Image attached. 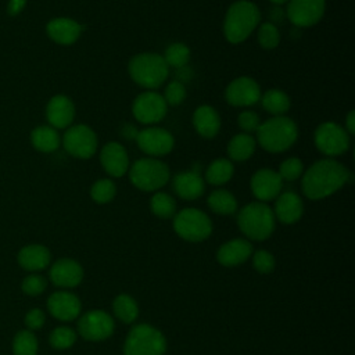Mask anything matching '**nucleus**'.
<instances>
[{"label": "nucleus", "mask_w": 355, "mask_h": 355, "mask_svg": "<svg viewBox=\"0 0 355 355\" xmlns=\"http://www.w3.org/2000/svg\"><path fill=\"white\" fill-rule=\"evenodd\" d=\"M351 172L338 161L324 158L313 162L301 180L302 193L311 200L326 198L348 183Z\"/></svg>", "instance_id": "f257e3e1"}, {"label": "nucleus", "mask_w": 355, "mask_h": 355, "mask_svg": "<svg viewBox=\"0 0 355 355\" xmlns=\"http://www.w3.org/2000/svg\"><path fill=\"white\" fill-rule=\"evenodd\" d=\"M261 21V11L250 0L232 3L225 14L223 35L229 43L239 44L248 39Z\"/></svg>", "instance_id": "f03ea898"}, {"label": "nucleus", "mask_w": 355, "mask_h": 355, "mask_svg": "<svg viewBox=\"0 0 355 355\" xmlns=\"http://www.w3.org/2000/svg\"><path fill=\"white\" fill-rule=\"evenodd\" d=\"M255 133L263 150L268 153H283L297 141L298 128L291 118L280 115L261 122Z\"/></svg>", "instance_id": "7ed1b4c3"}, {"label": "nucleus", "mask_w": 355, "mask_h": 355, "mask_svg": "<svg viewBox=\"0 0 355 355\" xmlns=\"http://www.w3.org/2000/svg\"><path fill=\"white\" fill-rule=\"evenodd\" d=\"M128 72L135 83L144 89L153 90L159 87L166 80L169 67L161 54L140 53L130 58Z\"/></svg>", "instance_id": "20e7f679"}, {"label": "nucleus", "mask_w": 355, "mask_h": 355, "mask_svg": "<svg viewBox=\"0 0 355 355\" xmlns=\"http://www.w3.org/2000/svg\"><path fill=\"white\" fill-rule=\"evenodd\" d=\"M275 220L273 209L261 201L247 204L237 215V225L240 230L248 239L257 241H262L273 233Z\"/></svg>", "instance_id": "39448f33"}, {"label": "nucleus", "mask_w": 355, "mask_h": 355, "mask_svg": "<svg viewBox=\"0 0 355 355\" xmlns=\"http://www.w3.org/2000/svg\"><path fill=\"white\" fill-rule=\"evenodd\" d=\"M128 175L139 190L155 191L168 183L171 172L168 165L159 159L140 158L129 166Z\"/></svg>", "instance_id": "423d86ee"}, {"label": "nucleus", "mask_w": 355, "mask_h": 355, "mask_svg": "<svg viewBox=\"0 0 355 355\" xmlns=\"http://www.w3.org/2000/svg\"><path fill=\"white\" fill-rule=\"evenodd\" d=\"M166 341L164 334L150 324H136L128 334L123 355H164Z\"/></svg>", "instance_id": "0eeeda50"}, {"label": "nucleus", "mask_w": 355, "mask_h": 355, "mask_svg": "<svg viewBox=\"0 0 355 355\" xmlns=\"http://www.w3.org/2000/svg\"><path fill=\"white\" fill-rule=\"evenodd\" d=\"M173 230L183 240L197 243L212 233V222L205 212L197 208H184L175 214Z\"/></svg>", "instance_id": "6e6552de"}, {"label": "nucleus", "mask_w": 355, "mask_h": 355, "mask_svg": "<svg viewBox=\"0 0 355 355\" xmlns=\"http://www.w3.org/2000/svg\"><path fill=\"white\" fill-rule=\"evenodd\" d=\"M313 141L316 148L327 155L337 157L349 148V135L336 122H323L315 129Z\"/></svg>", "instance_id": "1a4fd4ad"}, {"label": "nucleus", "mask_w": 355, "mask_h": 355, "mask_svg": "<svg viewBox=\"0 0 355 355\" xmlns=\"http://www.w3.org/2000/svg\"><path fill=\"white\" fill-rule=\"evenodd\" d=\"M62 146L72 157L87 159L97 151V136L87 125H73L64 133Z\"/></svg>", "instance_id": "9d476101"}, {"label": "nucleus", "mask_w": 355, "mask_h": 355, "mask_svg": "<svg viewBox=\"0 0 355 355\" xmlns=\"http://www.w3.org/2000/svg\"><path fill=\"white\" fill-rule=\"evenodd\" d=\"M168 105L162 97L153 90L143 92L136 96L132 103V112L136 121L144 125H153L164 119L166 115Z\"/></svg>", "instance_id": "9b49d317"}, {"label": "nucleus", "mask_w": 355, "mask_h": 355, "mask_svg": "<svg viewBox=\"0 0 355 355\" xmlns=\"http://www.w3.org/2000/svg\"><path fill=\"white\" fill-rule=\"evenodd\" d=\"M286 18L297 28L316 25L324 14L326 0H288Z\"/></svg>", "instance_id": "f8f14e48"}, {"label": "nucleus", "mask_w": 355, "mask_h": 355, "mask_svg": "<svg viewBox=\"0 0 355 355\" xmlns=\"http://www.w3.org/2000/svg\"><path fill=\"white\" fill-rule=\"evenodd\" d=\"M135 140L137 143V147L151 157L166 155L172 151L175 146V139L171 132L155 126L139 130Z\"/></svg>", "instance_id": "ddd939ff"}, {"label": "nucleus", "mask_w": 355, "mask_h": 355, "mask_svg": "<svg viewBox=\"0 0 355 355\" xmlns=\"http://www.w3.org/2000/svg\"><path fill=\"white\" fill-rule=\"evenodd\" d=\"M112 318L100 309H93L85 313L78 322V331L85 340L100 341L108 338L114 331Z\"/></svg>", "instance_id": "4468645a"}, {"label": "nucleus", "mask_w": 355, "mask_h": 355, "mask_svg": "<svg viewBox=\"0 0 355 355\" xmlns=\"http://www.w3.org/2000/svg\"><path fill=\"white\" fill-rule=\"evenodd\" d=\"M261 87L258 82L250 76H240L233 79L226 90L225 98L233 107H250L261 98Z\"/></svg>", "instance_id": "2eb2a0df"}, {"label": "nucleus", "mask_w": 355, "mask_h": 355, "mask_svg": "<svg viewBox=\"0 0 355 355\" xmlns=\"http://www.w3.org/2000/svg\"><path fill=\"white\" fill-rule=\"evenodd\" d=\"M250 187L255 198H258L261 202H265L275 200L280 194L283 189V180L276 171L262 168L251 176Z\"/></svg>", "instance_id": "dca6fc26"}, {"label": "nucleus", "mask_w": 355, "mask_h": 355, "mask_svg": "<svg viewBox=\"0 0 355 355\" xmlns=\"http://www.w3.org/2000/svg\"><path fill=\"white\" fill-rule=\"evenodd\" d=\"M103 169L112 178H121L129 171V155L125 147L118 141H110L100 151Z\"/></svg>", "instance_id": "f3484780"}, {"label": "nucleus", "mask_w": 355, "mask_h": 355, "mask_svg": "<svg viewBox=\"0 0 355 355\" xmlns=\"http://www.w3.org/2000/svg\"><path fill=\"white\" fill-rule=\"evenodd\" d=\"M46 116L50 126L54 129L69 128L75 118V105L69 97L57 94L47 103Z\"/></svg>", "instance_id": "a211bd4d"}, {"label": "nucleus", "mask_w": 355, "mask_h": 355, "mask_svg": "<svg viewBox=\"0 0 355 355\" xmlns=\"http://www.w3.org/2000/svg\"><path fill=\"white\" fill-rule=\"evenodd\" d=\"M50 313L60 320H73L80 313L79 298L68 291H57L47 301Z\"/></svg>", "instance_id": "6ab92c4d"}, {"label": "nucleus", "mask_w": 355, "mask_h": 355, "mask_svg": "<svg viewBox=\"0 0 355 355\" xmlns=\"http://www.w3.org/2000/svg\"><path fill=\"white\" fill-rule=\"evenodd\" d=\"M82 31H83V26L79 22L65 17L54 18L46 26V32L49 37L53 42L64 46L75 43L79 39Z\"/></svg>", "instance_id": "aec40b11"}, {"label": "nucleus", "mask_w": 355, "mask_h": 355, "mask_svg": "<svg viewBox=\"0 0 355 355\" xmlns=\"http://www.w3.org/2000/svg\"><path fill=\"white\" fill-rule=\"evenodd\" d=\"M302 212H304L302 200L294 191L280 193L276 197L273 214H275V218H277L284 225L295 223L297 220L301 219Z\"/></svg>", "instance_id": "412c9836"}, {"label": "nucleus", "mask_w": 355, "mask_h": 355, "mask_svg": "<svg viewBox=\"0 0 355 355\" xmlns=\"http://www.w3.org/2000/svg\"><path fill=\"white\" fill-rule=\"evenodd\" d=\"M50 279L60 287H75L83 279L82 266L73 259H60L50 269Z\"/></svg>", "instance_id": "4be33fe9"}, {"label": "nucleus", "mask_w": 355, "mask_h": 355, "mask_svg": "<svg viewBox=\"0 0 355 355\" xmlns=\"http://www.w3.org/2000/svg\"><path fill=\"white\" fill-rule=\"evenodd\" d=\"M252 254V245L244 239H234L225 243L216 252V259L223 266H237Z\"/></svg>", "instance_id": "5701e85b"}, {"label": "nucleus", "mask_w": 355, "mask_h": 355, "mask_svg": "<svg viewBox=\"0 0 355 355\" xmlns=\"http://www.w3.org/2000/svg\"><path fill=\"white\" fill-rule=\"evenodd\" d=\"M193 126L204 139H214L220 129V118L218 111L208 105H200L193 112Z\"/></svg>", "instance_id": "b1692460"}, {"label": "nucleus", "mask_w": 355, "mask_h": 355, "mask_svg": "<svg viewBox=\"0 0 355 355\" xmlns=\"http://www.w3.org/2000/svg\"><path fill=\"white\" fill-rule=\"evenodd\" d=\"M173 190L183 200H196L205 191L204 179L193 171H184L173 178Z\"/></svg>", "instance_id": "393cba45"}, {"label": "nucleus", "mask_w": 355, "mask_h": 355, "mask_svg": "<svg viewBox=\"0 0 355 355\" xmlns=\"http://www.w3.org/2000/svg\"><path fill=\"white\" fill-rule=\"evenodd\" d=\"M50 251L40 244L24 247L18 254L19 265L26 270H40L50 263Z\"/></svg>", "instance_id": "a878e982"}, {"label": "nucleus", "mask_w": 355, "mask_h": 355, "mask_svg": "<svg viewBox=\"0 0 355 355\" xmlns=\"http://www.w3.org/2000/svg\"><path fill=\"white\" fill-rule=\"evenodd\" d=\"M226 150L230 161H247L255 151V139L248 133H239L229 140Z\"/></svg>", "instance_id": "bb28decb"}, {"label": "nucleus", "mask_w": 355, "mask_h": 355, "mask_svg": "<svg viewBox=\"0 0 355 355\" xmlns=\"http://www.w3.org/2000/svg\"><path fill=\"white\" fill-rule=\"evenodd\" d=\"M31 141L36 150L42 153H53L58 148L61 139L54 128H51L50 125H43L32 130Z\"/></svg>", "instance_id": "cd10ccee"}, {"label": "nucleus", "mask_w": 355, "mask_h": 355, "mask_svg": "<svg viewBox=\"0 0 355 355\" xmlns=\"http://www.w3.org/2000/svg\"><path fill=\"white\" fill-rule=\"evenodd\" d=\"M233 173L234 166L229 158H216L208 165L205 171V180L212 186H222L233 178Z\"/></svg>", "instance_id": "c85d7f7f"}, {"label": "nucleus", "mask_w": 355, "mask_h": 355, "mask_svg": "<svg viewBox=\"0 0 355 355\" xmlns=\"http://www.w3.org/2000/svg\"><path fill=\"white\" fill-rule=\"evenodd\" d=\"M261 104L265 111L275 116H280L290 110V97L279 89H269L261 94Z\"/></svg>", "instance_id": "c756f323"}, {"label": "nucleus", "mask_w": 355, "mask_h": 355, "mask_svg": "<svg viewBox=\"0 0 355 355\" xmlns=\"http://www.w3.org/2000/svg\"><path fill=\"white\" fill-rule=\"evenodd\" d=\"M207 204L211 208V211H214L215 214H219V215H232L237 209L236 197L230 191L223 190V189L214 190L208 196Z\"/></svg>", "instance_id": "7c9ffc66"}, {"label": "nucleus", "mask_w": 355, "mask_h": 355, "mask_svg": "<svg viewBox=\"0 0 355 355\" xmlns=\"http://www.w3.org/2000/svg\"><path fill=\"white\" fill-rule=\"evenodd\" d=\"M112 308H114L115 316L125 323L135 322L139 315V306H137L136 301L128 294H119L114 300Z\"/></svg>", "instance_id": "2f4dec72"}, {"label": "nucleus", "mask_w": 355, "mask_h": 355, "mask_svg": "<svg viewBox=\"0 0 355 355\" xmlns=\"http://www.w3.org/2000/svg\"><path fill=\"white\" fill-rule=\"evenodd\" d=\"M150 209L155 216L169 219L176 214V201L172 196L158 191L150 200Z\"/></svg>", "instance_id": "473e14b6"}, {"label": "nucleus", "mask_w": 355, "mask_h": 355, "mask_svg": "<svg viewBox=\"0 0 355 355\" xmlns=\"http://www.w3.org/2000/svg\"><path fill=\"white\" fill-rule=\"evenodd\" d=\"M162 58L165 60L168 67H173L176 69L183 68L190 60V49L184 43L175 42L165 49Z\"/></svg>", "instance_id": "72a5a7b5"}, {"label": "nucleus", "mask_w": 355, "mask_h": 355, "mask_svg": "<svg viewBox=\"0 0 355 355\" xmlns=\"http://www.w3.org/2000/svg\"><path fill=\"white\" fill-rule=\"evenodd\" d=\"M116 194V186L111 179H98L90 189V197L97 204L110 202Z\"/></svg>", "instance_id": "f704fd0d"}, {"label": "nucleus", "mask_w": 355, "mask_h": 355, "mask_svg": "<svg viewBox=\"0 0 355 355\" xmlns=\"http://www.w3.org/2000/svg\"><path fill=\"white\" fill-rule=\"evenodd\" d=\"M14 355H36L37 352V340L33 333L22 330L17 333L12 341Z\"/></svg>", "instance_id": "c9c22d12"}, {"label": "nucleus", "mask_w": 355, "mask_h": 355, "mask_svg": "<svg viewBox=\"0 0 355 355\" xmlns=\"http://www.w3.org/2000/svg\"><path fill=\"white\" fill-rule=\"evenodd\" d=\"M258 42L265 50H272L280 43V33L276 25L272 22H263L258 26Z\"/></svg>", "instance_id": "e433bc0d"}, {"label": "nucleus", "mask_w": 355, "mask_h": 355, "mask_svg": "<svg viewBox=\"0 0 355 355\" xmlns=\"http://www.w3.org/2000/svg\"><path fill=\"white\" fill-rule=\"evenodd\" d=\"M277 173L282 178V180H287V182L297 180L304 173L302 161L297 157H290L280 164Z\"/></svg>", "instance_id": "4c0bfd02"}, {"label": "nucleus", "mask_w": 355, "mask_h": 355, "mask_svg": "<svg viewBox=\"0 0 355 355\" xmlns=\"http://www.w3.org/2000/svg\"><path fill=\"white\" fill-rule=\"evenodd\" d=\"M76 340V333L69 327H57L50 334V344L57 349L72 347Z\"/></svg>", "instance_id": "58836bf2"}, {"label": "nucleus", "mask_w": 355, "mask_h": 355, "mask_svg": "<svg viewBox=\"0 0 355 355\" xmlns=\"http://www.w3.org/2000/svg\"><path fill=\"white\" fill-rule=\"evenodd\" d=\"M162 97H164L166 105H172V107L180 105L186 98V87L182 82L172 80L166 85Z\"/></svg>", "instance_id": "ea45409f"}, {"label": "nucleus", "mask_w": 355, "mask_h": 355, "mask_svg": "<svg viewBox=\"0 0 355 355\" xmlns=\"http://www.w3.org/2000/svg\"><path fill=\"white\" fill-rule=\"evenodd\" d=\"M252 265L259 273H269L275 269V258L269 251L259 250L252 255Z\"/></svg>", "instance_id": "a19ab883"}, {"label": "nucleus", "mask_w": 355, "mask_h": 355, "mask_svg": "<svg viewBox=\"0 0 355 355\" xmlns=\"http://www.w3.org/2000/svg\"><path fill=\"white\" fill-rule=\"evenodd\" d=\"M237 123H239L240 129L243 130V133H248L250 135L252 132H257V129L261 125V119H259L257 112L247 110V111H243V112L239 114Z\"/></svg>", "instance_id": "79ce46f5"}, {"label": "nucleus", "mask_w": 355, "mask_h": 355, "mask_svg": "<svg viewBox=\"0 0 355 355\" xmlns=\"http://www.w3.org/2000/svg\"><path fill=\"white\" fill-rule=\"evenodd\" d=\"M47 286V282L43 276L39 275H31L24 279L22 282V291L28 295H37L44 291Z\"/></svg>", "instance_id": "37998d69"}, {"label": "nucleus", "mask_w": 355, "mask_h": 355, "mask_svg": "<svg viewBox=\"0 0 355 355\" xmlns=\"http://www.w3.org/2000/svg\"><path fill=\"white\" fill-rule=\"evenodd\" d=\"M25 324L31 330H37L44 324V313L39 308L31 309L25 316Z\"/></svg>", "instance_id": "c03bdc74"}, {"label": "nucleus", "mask_w": 355, "mask_h": 355, "mask_svg": "<svg viewBox=\"0 0 355 355\" xmlns=\"http://www.w3.org/2000/svg\"><path fill=\"white\" fill-rule=\"evenodd\" d=\"M269 17H270V22L273 25L276 24H282L286 18V12H283V8L280 6L273 4V7L269 10Z\"/></svg>", "instance_id": "a18cd8bd"}, {"label": "nucleus", "mask_w": 355, "mask_h": 355, "mask_svg": "<svg viewBox=\"0 0 355 355\" xmlns=\"http://www.w3.org/2000/svg\"><path fill=\"white\" fill-rule=\"evenodd\" d=\"M26 4V0H10L7 6V11L10 15H18Z\"/></svg>", "instance_id": "49530a36"}, {"label": "nucleus", "mask_w": 355, "mask_h": 355, "mask_svg": "<svg viewBox=\"0 0 355 355\" xmlns=\"http://www.w3.org/2000/svg\"><path fill=\"white\" fill-rule=\"evenodd\" d=\"M347 133L351 136L355 133V111H349L345 116V128Z\"/></svg>", "instance_id": "de8ad7c7"}, {"label": "nucleus", "mask_w": 355, "mask_h": 355, "mask_svg": "<svg viewBox=\"0 0 355 355\" xmlns=\"http://www.w3.org/2000/svg\"><path fill=\"white\" fill-rule=\"evenodd\" d=\"M137 132L139 130H136V128L133 126V125H125L123 128H122V135L128 139V140H135L136 139V136H137Z\"/></svg>", "instance_id": "09e8293b"}, {"label": "nucleus", "mask_w": 355, "mask_h": 355, "mask_svg": "<svg viewBox=\"0 0 355 355\" xmlns=\"http://www.w3.org/2000/svg\"><path fill=\"white\" fill-rule=\"evenodd\" d=\"M270 3H273V4H276V6H282V4H284V3H287L288 0H269Z\"/></svg>", "instance_id": "8fccbe9b"}]
</instances>
